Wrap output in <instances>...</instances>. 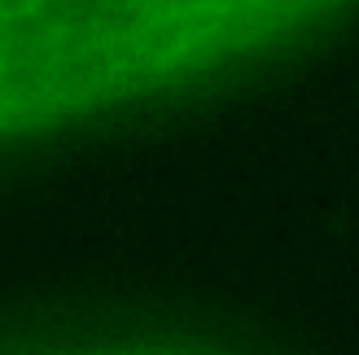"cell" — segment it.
<instances>
[{"label":"cell","instance_id":"obj_1","mask_svg":"<svg viewBox=\"0 0 359 355\" xmlns=\"http://www.w3.org/2000/svg\"><path fill=\"white\" fill-rule=\"evenodd\" d=\"M57 355H202V351L154 347V342H123V347H75V351H57Z\"/></svg>","mask_w":359,"mask_h":355}]
</instances>
